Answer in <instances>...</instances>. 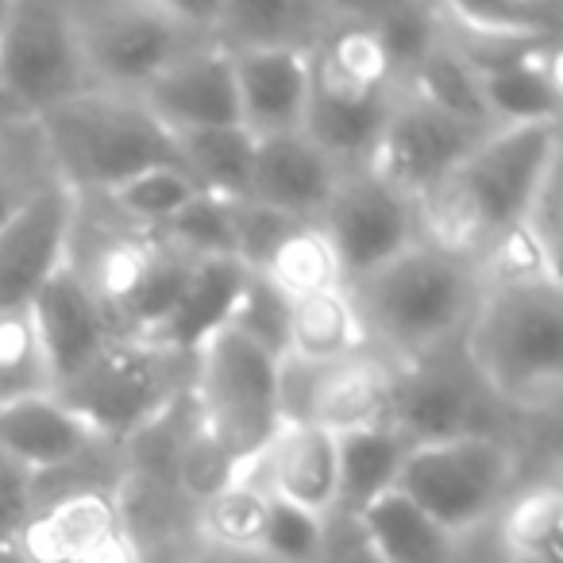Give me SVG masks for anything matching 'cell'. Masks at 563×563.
<instances>
[{"instance_id": "1", "label": "cell", "mask_w": 563, "mask_h": 563, "mask_svg": "<svg viewBox=\"0 0 563 563\" xmlns=\"http://www.w3.org/2000/svg\"><path fill=\"white\" fill-rule=\"evenodd\" d=\"M560 170V124L494 128L444 181L417 197L424 247L475 266L501 232L521 224L532 197Z\"/></svg>"}, {"instance_id": "2", "label": "cell", "mask_w": 563, "mask_h": 563, "mask_svg": "<svg viewBox=\"0 0 563 563\" xmlns=\"http://www.w3.org/2000/svg\"><path fill=\"white\" fill-rule=\"evenodd\" d=\"M375 352L398 367L460 347L483 298L475 266L413 243L347 286Z\"/></svg>"}, {"instance_id": "3", "label": "cell", "mask_w": 563, "mask_h": 563, "mask_svg": "<svg viewBox=\"0 0 563 563\" xmlns=\"http://www.w3.org/2000/svg\"><path fill=\"white\" fill-rule=\"evenodd\" d=\"M460 355L498 406L552 413L563 390V282L483 290Z\"/></svg>"}, {"instance_id": "4", "label": "cell", "mask_w": 563, "mask_h": 563, "mask_svg": "<svg viewBox=\"0 0 563 563\" xmlns=\"http://www.w3.org/2000/svg\"><path fill=\"white\" fill-rule=\"evenodd\" d=\"M35 124L55 181L74 197H104L143 170L178 166L174 135L132 93L89 89Z\"/></svg>"}, {"instance_id": "5", "label": "cell", "mask_w": 563, "mask_h": 563, "mask_svg": "<svg viewBox=\"0 0 563 563\" xmlns=\"http://www.w3.org/2000/svg\"><path fill=\"white\" fill-rule=\"evenodd\" d=\"M97 89L140 97L166 66L212 47V4H158V0H101L66 4Z\"/></svg>"}, {"instance_id": "6", "label": "cell", "mask_w": 563, "mask_h": 563, "mask_svg": "<svg viewBox=\"0 0 563 563\" xmlns=\"http://www.w3.org/2000/svg\"><path fill=\"white\" fill-rule=\"evenodd\" d=\"M194 360L140 336H117L78 375L55 386L104 444H132L155 432L189 398Z\"/></svg>"}, {"instance_id": "7", "label": "cell", "mask_w": 563, "mask_h": 563, "mask_svg": "<svg viewBox=\"0 0 563 563\" xmlns=\"http://www.w3.org/2000/svg\"><path fill=\"white\" fill-rule=\"evenodd\" d=\"M282 363L286 360H274L232 329H220L194 355V378H189L194 421L220 452V460L232 467V475L286 424Z\"/></svg>"}, {"instance_id": "8", "label": "cell", "mask_w": 563, "mask_h": 563, "mask_svg": "<svg viewBox=\"0 0 563 563\" xmlns=\"http://www.w3.org/2000/svg\"><path fill=\"white\" fill-rule=\"evenodd\" d=\"M514 452L494 432L413 444L401 460L394 494L421 509L452 540H467L494 521L514 490Z\"/></svg>"}, {"instance_id": "9", "label": "cell", "mask_w": 563, "mask_h": 563, "mask_svg": "<svg viewBox=\"0 0 563 563\" xmlns=\"http://www.w3.org/2000/svg\"><path fill=\"white\" fill-rule=\"evenodd\" d=\"M89 89L97 86L89 78L70 9L51 0H4L0 109L40 120Z\"/></svg>"}, {"instance_id": "10", "label": "cell", "mask_w": 563, "mask_h": 563, "mask_svg": "<svg viewBox=\"0 0 563 563\" xmlns=\"http://www.w3.org/2000/svg\"><path fill=\"white\" fill-rule=\"evenodd\" d=\"M394 386H398V363L375 347L336 363H321V367L286 360L282 363V417L313 424L336 440L352 437V432L390 424Z\"/></svg>"}, {"instance_id": "11", "label": "cell", "mask_w": 563, "mask_h": 563, "mask_svg": "<svg viewBox=\"0 0 563 563\" xmlns=\"http://www.w3.org/2000/svg\"><path fill=\"white\" fill-rule=\"evenodd\" d=\"M317 228L336 251L344 286L367 278L371 271L398 258L413 243H421V235H417V205L394 186H386L367 166L340 174L329 205L317 217Z\"/></svg>"}, {"instance_id": "12", "label": "cell", "mask_w": 563, "mask_h": 563, "mask_svg": "<svg viewBox=\"0 0 563 563\" xmlns=\"http://www.w3.org/2000/svg\"><path fill=\"white\" fill-rule=\"evenodd\" d=\"M483 135L486 128L448 117L437 104L417 97L413 89L398 86L390 97V109H386L378 143L371 151L367 170H375L386 186L417 201L437 181H444Z\"/></svg>"}, {"instance_id": "13", "label": "cell", "mask_w": 563, "mask_h": 563, "mask_svg": "<svg viewBox=\"0 0 563 563\" xmlns=\"http://www.w3.org/2000/svg\"><path fill=\"white\" fill-rule=\"evenodd\" d=\"M78 197L58 181L35 186L0 228V313L32 309L40 290L70 258Z\"/></svg>"}, {"instance_id": "14", "label": "cell", "mask_w": 563, "mask_h": 563, "mask_svg": "<svg viewBox=\"0 0 563 563\" xmlns=\"http://www.w3.org/2000/svg\"><path fill=\"white\" fill-rule=\"evenodd\" d=\"M486 401H494L483 390L471 367L452 363V352H440L432 360H417L398 367L394 386L390 429L406 437V444H429V440L467 437V432H494L486 421Z\"/></svg>"}, {"instance_id": "15", "label": "cell", "mask_w": 563, "mask_h": 563, "mask_svg": "<svg viewBox=\"0 0 563 563\" xmlns=\"http://www.w3.org/2000/svg\"><path fill=\"white\" fill-rule=\"evenodd\" d=\"M235 475L255 483L266 498L309 509L324 517L340 501V460L336 437L313 424L286 421L258 455H251Z\"/></svg>"}, {"instance_id": "16", "label": "cell", "mask_w": 563, "mask_h": 563, "mask_svg": "<svg viewBox=\"0 0 563 563\" xmlns=\"http://www.w3.org/2000/svg\"><path fill=\"white\" fill-rule=\"evenodd\" d=\"M140 101L170 135L240 124L232 55L220 51L217 43L194 51V55L166 66V70L143 89Z\"/></svg>"}, {"instance_id": "17", "label": "cell", "mask_w": 563, "mask_h": 563, "mask_svg": "<svg viewBox=\"0 0 563 563\" xmlns=\"http://www.w3.org/2000/svg\"><path fill=\"white\" fill-rule=\"evenodd\" d=\"M478 74V97L490 128L560 124V43L467 58Z\"/></svg>"}, {"instance_id": "18", "label": "cell", "mask_w": 563, "mask_h": 563, "mask_svg": "<svg viewBox=\"0 0 563 563\" xmlns=\"http://www.w3.org/2000/svg\"><path fill=\"white\" fill-rule=\"evenodd\" d=\"M232 78H235L240 128H247L255 140L290 135L306 128V109H309L306 51H290V47L232 51Z\"/></svg>"}, {"instance_id": "19", "label": "cell", "mask_w": 563, "mask_h": 563, "mask_svg": "<svg viewBox=\"0 0 563 563\" xmlns=\"http://www.w3.org/2000/svg\"><path fill=\"white\" fill-rule=\"evenodd\" d=\"M340 174L344 170L306 132L255 140L247 201L282 212V217L290 220H313L317 224L332 189H336Z\"/></svg>"}, {"instance_id": "20", "label": "cell", "mask_w": 563, "mask_h": 563, "mask_svg": "<svg viewBox=\"0 0 563 563\" xmlns=\"http://www.w3.org/2000/svg\"><path fill=\"white\" fill-rule=\"evenodd\" d=\"M101 448L109 444L55 394L0 406V452L32 471L40 483L78 467Z\"/></svg>"}, {"instance_id": "21", "label": "cell", "mask_w": 563, "mask_h": 563, "mask_svg": "<svg viewBox=\"0 0 563 563\" xmlns=\"http://www.w3.org/2000/svg\"><path fill=\"white\" fill-rule=\"evenodd\" d=\"M32 317L43 336V347H47L55 386L66 383L70 375H78V371L86 367L89 360H97L112 340L124 336V332L117 329V321L109 317V309H104L86 282L70 271V263L40 290V298L32 301Z\"/></svg>"}, {"instance_id": "22", "label": "cell", "mask_w": 563, "mask_h": 563, "mask_svg": "<svg viewBox=\"0 0 563 563\" xmlns=\"http://www.w3.org/2000/svg\"><path fill=\"white\" fill-rule=\"evenodd\" d=\"M243 278H247V266L235 263V258H194L186 290L174 301L170 317L147 340L166 347V352H178L194 360L228 324Z\"/></svg>"}, {"instance_id": "23", "label": "cell", "mask_w": 563, "mask_h": 563, "mask_svg": "<svg viewBox=\"0 0 563 563\" xmlns=\"http://www.w3.org/2000/svg\"><path fill=\"white\" fill-rule=\"evenodd\" d=\"M336 9L298 4V0H243V4H212V43L220 51L290 47L309 51Z\"/></svg>"}, {"instance_id": "24", "label": "cell", "mask_w": 563, "mask_h": 563, "mask_svg": "<svg viewBox=\"0 0 563 563\" xmlns=\"http://www.w3.org/2000/svg\"><path fill=\"white\" fill-rule=\"evenodd\" d=\"M367 347V329H363V317L347 286L290 301V344H286L290 363L321 367V363L347 360Z\"/></svg>"}, {"instance_id": "25", "label": "cell", "mask_w": 563, "mask_h": 563, "mask_svg": "<svg viewBox=\"0 0 563 563\" xmlns=\"http://www.w3.org/2000/svg\"><path fill=\"white\" fill-rule=\"evenodd\" d=\"M494 521H498V544L506 552V563H563V494L555 478L509 490Z\"/></svg>"}, {"instance_id": "26", "label": "cell", "mask_w": 563, "mask_h": 563, "mask_svg": "<svg viewBox=\"0 0 563 563\" xmlns=\"http://www.w3.org/2000/svg\"><path fill=\"white\" fill-rule=\"evenodd\" d=\"M266 517H271V498L243 475L224 478L217 490L197 501V532L220 555H235V560L258 563Z\"/></svg>"}, {"instance_id": "27", "label": "cell", "mask_w": 563, "mask_h": 563, "mask_svg": "<svg viewBox=\"0 0 563 563\" xmlns=\"http://www.w3.org/2000/svg\"><path fill=\"white\" fill-rule=\"evenodd\" d=\"M178 166L189 174L201 194L212 197H247L251 166H255V135L247 128H209V132L174 135Z\"/></svg>"}, {"instance_id": "28", "label": "cell", "mask_w": 563, "mask_h": 563, "mask_svg": "<svg viewBox=\"0 0 563 563\" xmlns=\"http://www.w3.org/2000/svg\"><path fill=\"white\" fill-rule=\"evenodd\" d=\"M409 444L401 432H394L390 424L378 429H363L352 437L336 440V460H340V501L336 509H352L363 514L371 501H378L383 494L394 490L398 483L401 460H406Z\"/></svg>"}, {"instance_id": "29", "label": "cell", "mask_w": 563, "mask_h": 563, "mask_svg": "<svg viewBox=\"0 0 563 563\" xmlns=\"http://www.w3.org/2000/svg\"><path fill=\"white\" fill-rule=\"evenodd\" d=\"M360 517L386 563H455L460 540H452L444 529H437L401 494H383Z\"/></svg>"}, {"instance_id": "30", "label": "cell", "mask_w": 563, "mask_h": 563, "mask_svg": "<svg viewBox=\"0 0 563 563\" xmlns=\"http://www.w3.org/2000/svg\"><path fill=\"white\" fill-rule=\"evenodd\" d=\"M255 274L271 278L290 301L344 286V271H340L336 251H332V243L324 240V232L313 220H298L290 232L274 243L271 255L263 258V266Z\"/></svg>"}, {"instance_id": "31", "label": "cell", "mask_w": 563, "mask_h": 563, "mask_svg": "<svg viewBox=\"0 0 563 563\" xmlns=\"http://www.w3.org/2000/svg\"><path fill=\"white\" fill-rule=\"evenodd\" d=\"M55 394V375L32 309L0 313V406Z\"/></svg>"}, {"instance_id": "32", "label": "cell", "mask_w": 563, "mask_h": 563, "mask_svg": "<svg viewBox=\"0 0 563 563\" xmlns=\"http://www.w3.org/2000/svg\"><path fill=\"white\" fill-rule=\"evenodd\" d=\"M197 194L201 189L189 181V174L181 166H155V170H143L135 178H128L124 186L109 189L101 201L132 228L163 232Z\"/></svg>"}, {"instance_id": "33", "label": "cell", "mask_w": 563, "mask_h": 563, "mask_svg": "<svg viewBox=\"0 0 563 563\" xmlns=\"http://www.w3.org/2000/svg\"><path fill=\"white\" fill-rule=\"evenodd\" d=\"M224 329L240 332L243 340L271 352L274 360H286V344H290V298L271 278L247 271Z\"/></svg>"}, {"instance_id": "34", "label": "cell", "mask_w": 563, "mask_h": 563, "mask_svg": "<svg viewBox=\"0 0 563 563\" xmlns=\"http://www.w3.org/2000/svg\"><path fill=\"white\" fill-rule=\"evenodd\" d=\"M158 235L189 258H235L232 201L228 197L197 194Z\"/></svg>"}, {"instance_id": "35", "label": "cell", "mask_w": 563, "mask_h": 563, "mask_svg": "<svg viewBox=\"0 0 563 563\" xmlns=\"http://www.w3.org/2000/svg\"><path fill=\"white\" fill-rule=\"evenodd\" d=\"M321 521L324 517L309 514V509L286 506V501L271 498V517H266L258 563H317V552H321Z\"/></svg>"}, {"instance_id": "36", "label": "cell", "mask_w": 563, "mask_h": 563, "mask_svg": "<svg viewBox=\"0 0 563 563\" xmlns=\"http://www.w3.org/2000/svg\"><path fill=\"white\" fill-rule=\"evenodd\" d=\"M317 563H386L371 540L367 525L352 509H332L321 521V552Z\"/></svg>"}, {"instance_id": "37", "label": "cell", "mask_w": 563, "mask_h": 563, "mask_svg": "<svg viewBox=\"0 0 563 563\" xmlns=\"http://www.w3.org/2000/svg\"><path fill=\"white\" fill-rule=\"evenodd\" d=\"M40 478L0 452V540H16V532L27 525V517L40 509Z\"/></svg>"}, {"instance_id": "38", "label": "cell", "mask_w": 563, "mask_h": 563, "mask_svg": "<svg viewBox=\"0 0 563 563\" xmlns=\"http://www.w3.org/2000/svg\"><path fill=\"white\" fill-rule=\"evenodd\" d=\"M32 189H20V181H12L9 174H0V228L9 224V217L27 201Z\"/></svg>"}, {"instance_id": "39", "label": "cell", "mask_w": 563, "mask_h": 563, "mask_svg": "<svg viewBox=\"0 0 563 563\" xmlns=\"http://www.w3.org/2000/svg\"><path fill=\"white\" fill-rule=\"evenodd\" d=\"M0 563H27V560L16 552V544H12V540H0Z\"/></svg>"}, {"instance_id": "40", "label": "cell", "mask_w": 563, "mask_h": 563, "mask_svg": "<svg viewBox=\"0 0 563 563\" xmlns=\"http://www.w3.org/2000/svg\"><path fill=\"white\" fill-rule=\"evenodd\" d=\"M0 24H4V0H0Z\"/></svg>"}]
</instances>
